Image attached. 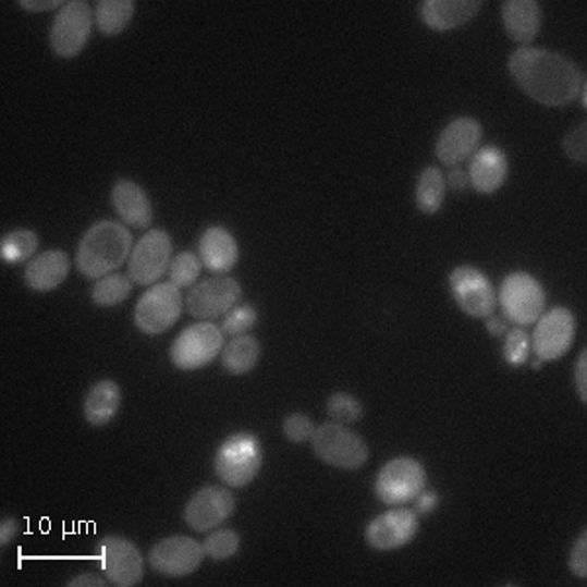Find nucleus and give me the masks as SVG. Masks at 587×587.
<instances>
[{"instance_id": "nucleus-1", "label": "nucleus", "mask_w": 587, "mask_h": 587, "mask_svg": "<svg viewBox=\"0 0 587 587\" xmlns=\"http://www.w3.org/2000/svg\"><path fill=\"white\" fill-rule=\"evenodd\" d=\"M507 68L521 90L542 107H568L586 85L574 61L549 49L519 48L511 53Z\"/></svg>"}, {"instance_id": "nucleus-2", "label": "nucleus", "mask_w": 587, "mask_h": 587, "mask_svg": "<svg viewBox=\"0 0 587 587\" xmlns=\"http://www.w3.org/2000/svg\"><path fill=\"white\" fill-rule=\"evenodd\" d=\"M134 250L132 232L120 222H97L78 241L77 269L87 279H102L120 269Z\"/></svg>"}, {"instance_id": "nucleus-3", "label": "nucleus", "mask_w": 587, "mask_h": 587, "mask_svg": "<svg viewBox=\"0 0 587 587\" xmlns=\"http://www.w3.org/2000/svg\"><path fill=\"white\" fill-rule=\"evenodd\" d=\"M262 466V447L253 433H233L220 444L213 470L230 488H245L259 476Z\"/></svg>"}, {"instance_id": "nucleus-4", "label": "nucleus", "mask_w": 587, "mask_h": 587, "mask_svg": "<svg viewBox=\"0 0 587 587\" xmlns=\"http://www.w3.org/2000/svg\"><path fill=\"white\" fill-rule=\"evenodd\" d=\"M311 447L321 463L339 470H358L365 466L370 456L365 439L351 431L347 425L335 421L316 427Z\"/></svg>"}, {"instance_id": "nucleus-5", "label": "nucleus", "mask_w": 587, "mask_h": 587, "mask_svg": "<svg viewBox=\"0 0 587 587\" xmlns=\"http://www.w3.org/2000/svg\"><path fill=\"white\" fill-rule=\"evenodd\" d=\"M498 304L515 326H533L545 314L547 292L529 272H511L501 282Z\"/></svg>"}, {"instance_id": "nucleus-6", "label": "nucleus", "mask_w": 587, "mask_h": 587, "mask_svg": "<svg viewBox=\"0 0 587 587\" xmlns=\"http://www.w3.org/2000/svg\"><path fill=\"white\" fill-rule=\"evenodd\" d=\"M427 486L424 464L409 456H400L386 463L376 474L375 496L386 505H405L414 501Z\"/></svg>"}, {"instance_id": "nucleus-7", "label": "nucleus", "mask_w": 587, "mask_h": 587, "mask_svg": "<svg viewBox=\"0 0 587 587\" xmlns=\"http://www.w3.org/2000/svg\"><path fill=\"white\" fill-rule=\"evenodd\" d=\"M183 304V292L173 282L154 284L135 306V326L145 335H161L179 321Z\"/></svg>"}, {"instance_id": "nucleus-8", "label": "nucleus", "mask_w": 587, "mask_h": 587, "mask_svg": "<svg viewBox=\"0 0 587 587\" xmlns=\"http://www.w3.org/2000/svg\"><path fill=\"white\" fill-rule=\"evenodd\" d=\"M223 351V331L210 321H198L174 339L169 356L179 370L193 372L210 365Z\"/></svg>"}, {"instance_id": "nucleus-9", "label": "nucleus", "mask_w": 587, "mask_h": 587, "mask_svg": "<svg viewBox=\"0 0 587 587\" xmlns=\"http://www.w3.org/2000/svg\"><path fill=\"white\" fill-rule=\"evenodd\" d=\"M93 12L85 0H69L59 9L51 32L49 44L53 53L61 59L77 58L87 46L90 32H93Z\"/></svg>"}, {"instance_id": "nucleus-10", "label": "nucleus", "mask_w": 587, "mask_h": 587, "mask_svg": "<svg viewBox=\"0 0 587 587\" xmlns=\"http://www.w3.org/2000/svg\"><path fill=\"white\" fill-rule=\"evenodd\" d=\"M449 289L453 294L456 306L463 309L470 318H490L498 308V290L493 282L488 279L486 272L472 267L461 265L449 274Z\"/></svg>"}, {"instance_id": "nucleus-11", "label": "nucleus", "mask_w": 587, "mask_h": 587, "mask_svg": "<svg viewBox=\"0 0 587 587\" xmlns=\"http://www.w3.org/2000/svg\"><path fill=\"white\" fill-rule=\"evenodd\" d=\"M173 260V240L164 230H151L134 245L127 260V277L134 284L151 286L163 277Z\"/></svg>"}, {"instance_id": "nucleus-12", "label": "nucleus", "mask_w": 587, "mask_h": 587, "mask_svg": "<svg viewBox=\"0 0 587 587\" xmlns=\"http://www.w3.org/2000/svg\"><path fill=\"white\" fill-rule=\"evenodd\" d=\"M576 338V318L568 308H557L545 311L533 331L530 348L542 363L559 360L568 353Z\"/></svg>"}, {"instance_id": "nucleus-13", "label": "nucleus", "mask_w": 587, "mask_h": 587, "mask_svg": "<svg viewBox=\"0 0 587 587\" xmlns=\"http://www.w3.org/2000/svg\"><path fill=\"white\" fill-rule=\"evenodd\" d=\"M204 547L198 540L174 535L159 540L154 549L149 550V566L157 574L167 578H184L191 576L203 566Z\"/></svg>"}, {"instance_id": "nucleus-14", "label": "nucleus", "mask_w": 587, "mask_h": 587, "mask_svg": "<svg viewBox=\"0 0 587 587\" xmlns=\"http://www.w3.org/2000/svg\"><path fill=\"white\" fill-rule=\"evenodd\" d=\"M241 298V284L228 274H216L194 284L186 296V309L193 318L200 321L225 316L230 309L237 306Z\"/></svg>"}, {"instance_id": "nucleus-15", "label": "nucleus", "mask_w": 587, "mask_h": 587, "mask_svg": "<svg viewBox=\"0 0 587 587\" xmlns=\"http://www.w3.org/2000/svg\"><path fill=\"white\" fill-rule=\"evenodd\" d=\"M419 533V517L412 510L398 505L394 510L380 513L368 523L365 539L370 549L388 552L404 549Z\"/></svg>"}, {"instance_id": "nucleus-16", "label": "nucleus", "mask_w": 587, "mask_h": 587, "mask_svg": "<svg viewBox=\"0 0 587 587\" xmlns=\"http://www.w3.org/2000/svg\"><path fill=\"white\" fill-rule=\"evenodd\" d=\"M102 568L112 586H137L144 579V557L132 540L110 535L98 542Z\"/></svg>"}, {"instance_id": "nucleus-17", "label": "nucleus", "mask_w": 587, "mask_h": 587, "mask_svg": "<svg viewBox=\"0 0 587 587\" xmlns=\"http://www.w3.org/2000/svg\"><path fill=\"white\" fill-rule=\"evenodd\" d=\"M235 511V498L232 491L220 486H206L196 491L184 507L186 525L196 533L218 529L230 519Z\"/></svg>"}, {"instance_id": "nucleus-18", "label": "nucleus", "mask_w": 587, "mask_h": 587, "mask_svg": "<svg viewBox=\"0 0 587 587\" xmlns=\"http://www.w3.org/2000/svg\"><path fill=\"white\" fill-rule=\"evenodd\" d=\"M481 130L480 122L470 117H461L447 124L437 145L435 154L437 159L447 167H458L472 159V155L480 149Z\"/></svg>"}, {"instance_id": "nucleus-19", "label": "nucleus", "mask_w": 587, "mask_h": 587, "mask_svg": "<svg viewBox=\"0 0 587 587\" xmlns=\"http://www.w3.org/2000/svg\"><path fill=\"white\" fill-rule=\"evenodd\" d=\"M507 173H510V161L500 147L486 145L472 155L468 179L476 193H498L507 181Z\"/></svg>"}, {"instance_id": "nucleus-20", "label": "nucleus", "mask_w": 587, "mask_h": 587, "mask_svg": "<svg viewBox=\"0 0 587 587\" xmlns=\"http://www.w3.org/2000/svg\"><path fill=\"white\" fill-rule=\"evenodd\" d=\"M112 206L122 222L135 230H147L154 222V206L144 188L134 181L120 179L110 194Z\"/></svg>"}, {"instance_id": "nucleus-21", "label": "nucleus", "mask_w": 587, "mask_h": 587, "mask_svg": "<svg viewBox=\"0 0 587 587\" xmlns=\"http://www.w3.org/2000/svg\"><path fill=\"white\" fill-rule=\"evenodd\" d=\"M198 257L216 274H228L240 260V245L222 225H210L198 243Z\"/></svg>"}, {"instance_id": "nucleus-22", "label": "nucleus", "mask_w": 587, "mask_h": 587, "mask_svg": "<svg viewBox=\"0 0 587 587\" xmlns=\"http://www.w3.org/2000/svg\"><path fill=\"white\" fill-rule=\"evenodd\" d=\"M71 270V259L65 250H44L29 260L24 274L26 286L36 292H51L59 289Z\"/></svg>"}, {"instance_id": "nucleus-23", "label": "nucleus", "mask_w": 587, "mask_h": 587, "mask_svg": "<svg viewBox=\"0 0 587 587\" xmlns=\"http://www.w3.org/2000/svg\"><path fill=\"white\" fill-rule=\"evenodd\" d=\"M501 20L505 34L523 48L539 36L540 7L535 0H505L501 4Z\"/></svg>"}, {"instance_id": "nucleus-24", "label": "nucleus", "mask_w": 587, "mask_h": 587, "mask_svg": "<svg viewBox=\"0 0 587 587\" xmlns=\"http://www.w3.org/2000/svg\"><path fill=\"white\" fill-rule=\"evenodd\" d=\"M480 7L478 0H425L421 20L435 32H449L468 24Z\"/></svg>"}, {"instance_id": "nucleus-25", "label": "nucleus", "mask_w": 587, "mask_h": 587, "mask_svg": "<svg viewBox=\"0 0 587 587\" xmlns=\"http://www.w3.org/2000/svg\"><path fill=\"white\" fill-rule=\"evenodd\" d=\"M122 405V388L114 380H100L90 388L85 400V419L93 427L110 424Z\"/></svg>"}, {"instance_id": "nucleus-26", "label": "nucleus", "mask_w": 587, "mask_h": 587, "mask_svg": "<svg viewBox=\"0 0 587 587\" xmlns=\"http://www.w3.org/2000/svg\"><path fill=\"white\" fill-rule=\"evenodd\" d=\"M447 179L437 167H425L415 186V206L425 216H433L443 208Z\"/></svg>"}, {"instance_id": "nucleus-27", "label": "nucleus", "mask_w": 587, "mask_h": 587, "mask_svg": "<svg viewBox=\"0 0 587 587\" xmlns=\"http://www.w3.org/2000/svg\"><path fill=\"white\" fill-rule=\"evenodd\" d=\"M260 358V345L253 335L233 338L222 351V365L232 376L249 375Z\"/></svg>"}, {"instance_id": "nucleus-28", "label": "nucleus", "mask_w": 587, "mask_h": 587, "mask_svg": "<svg viewBox=\"0 0 587 587\" xmlns=\"http://www.w3.org/2000/svg\"><path fill=\"white\" fill-rule=\"evenodd\" d=\"M134 12L132 0H100L95 10V24L102 36L112 38L130 26Z\"/></svg>"}, {"instance_id": "nucleus-29", "label": "nucleus", "mask_w": 587, "mask_h": 587, "mask_svg": "<svg viewBox=\"0 0 587 587\" xmlns=\"http://www.w3.org/2000/svg\"><path fill=\"white\" fill-rule=\"evenodd\" d=\"M38 247V233L19 228L14 232L7 233L0 241V257L7 265H19L34 259Z\"/></svg>"}, {"instance_id": "nucleus-30", "label": "nucleus", "mask_w": 587, "mask_h": 587, "mask_svg": "<svg viewBox=\"0 0 587 587\" xmlns=\"http://www.w3.org/2000/svg\"><path fill=\"white\" fill-rule=\"evenodd\" d=\"M134 282L127 274H108L95 282L90 290V298L100 308H114L130 298Z\"/></svg>"}, {"instance_id": "nucleus-31", "label": "nucleus", "mask_w": 587, "mask_h": 587, "mask_svg": "<svg viewBox=\"0 0 587 587\" xmlns=\"http://www.w3.org/2000/svg\"><path fill=\"white\" fill-rule=\"evenodd\" d=\"M200 270H203L200 257L196 253L184 250V253H179L171 260L169 282H173L174 286H179L181 290L188 289V286H194L198 282Z\"/></svg>"}, {"instance_id": "nucleus-32", "label": "nucleus", "mask_w": 587, "mask_h": 587, "mask_svg": "<svg viewBox=\"0 0 587 587\" xmlns=\"http://www.w3.org/2000/svg\"><path fill=\"white\" fill-rule=\"evenodd\" d=\"M328 415L335 421V424L351 425L356 424L363 419L365 415V407L360 404V400L347 392H335L328 398V404H326Z\"/></svg>"}, {"instance_id": "nucleus-33", "label": "nucleus", "mask_w": 587, "mask_h": 587, "mask_svg": "<svg viewBox=\"0 0 587 587\" xmlns=\"http://www.w3.org/2000/svg\"><path fill=\"white\" fill-rule=\"evenodd\" d=\"M203 547L206 557H210L216 562H223L237 554L241 547L240 535L232 529H213V533L204 540Z\"/></svg>"}, {"instance_id": "nucleus-34", "label": "nucleus", "mask_w": 587, "mask_h": 587, "mask_svg": "<svg viewBox=\"0 0 587 587\" xmlns=\"http://www.w3.org/2000/svg\"><path fill=\"white\" fill-rule=\"evenodd\" d=\"M257 321H259V314H257V309L253 308L250 304L235 306L223 318V335H230V338L247 335L250 329L257 326Z\"/></svg>"}, {"instance_id": "nucleus-35", "label": "nucleus", "mask_w": 587, "mask_h": 587, "mask_svg": "<svg viewBox=\"0 0 587 587\" xmlns=\"http://www.w3.org/2000/svg\"><path fill=\"white\" fill-rule=\"evenodd\" d=\"M530 353V338L525 333V329L513 328L507 329L505 333V345H503V356L507 360V365L519 366L527 365L529 363Z\"/></svg>"}, {"instance_id": "nucleus-36", "label": "nucleus", "mask_w": 587, "mask_h": 587, "mask_svg": "<svg viewBox=\"0 0 587 587\" xmlns=\"http://www.w3.org/2000/svg\"><path fill=\"white\" fill-rule=\"evenodd\" d=\"M282 433L290 443H308L316 433V425L306 414H290L282 424Z\"/></svg>"}, {"instance_id": "nucleus-37", "label": "nucleus", "mask_w": 587, "mask_h": 587, "mask_svg": "<svg viewBox=\"0 0 587 587\" xmlns=\"http://www.w3.org/2000/svg\"><path fill=\"white\" fill-rule=\"evenodd\" d=\"M564 151L568 155L572 161L584 163L587 157V125L586 122L576 125L574 130H570L564 137Z\"/></svg>"}, {"instance_id": "nucleus-38", "label": "nucleus", "mask_w": 587, "mask_h": 587, "mask_svg": "<svg viewBox=\"0 0 587 587\" xmlns=\"http://www.w3.org/2000/svg\"><path fill=\"white\" fill-rule=\"evenodd\" d=\"M570 572L579 579L587 578V533L582 530L574 547L570 550L568 559Z\"/></svg>"}, {"instance_id": "nucleus-39", "label": "nucleus", "mask_w": 587, "mask_h": 587, "mask_svg": "<svg viewBox=\"0 0 587 587\" xmlns=\"http://www.w3.org/2000/svg\"><path fill=\"white\" fill-rule=\"evenodd\" d=\"M574 384H576V392L579 395V402L586 404L587 402V353L586 348H582L576 366H574Z\"/></svg>"}, {"instance_id": "nucleus-40", "label": "nucleus", "mask_w": 587, "mask_h": 587, "mask_svg": "<svg viewBox=\"0 0 587 587\" xmlns=\"http://www.w3.org/2000/svg\"><path fill=\"white\" fill-rule=\"evenodd\" d=\"M414 501L417 513L429 515V513L437 510V505H439V493H437V491L424 490Z\"/></svg>"}, {"instance_id": "nucleus-41", "label": "nucleus", "mask_w": 587, "mask_h": 587, "mask_svg": "<svg viewBox=\"0 0 587 587\" xmlns=\"http://www.w3.org/2000/svg\"><path fill=\"white\" fill-rule=\"evenodd\" d=\"M20 7L28 12H46V10L63 9V0H19Z\"/></svg>"}, {"instance_id": "nucleus-42", "label": "nucleus", "mask_w": 587, "mask_h": 587, "mask_svg": "<svg viewBox=\"0 0 587 587\" xmlns=\"http://www.w3.org/2000/svg\"><path fill=\"white\" fill-rule=\"evenodd\" d=\"M16 535H19V521L12 519V517H4L2 523H0V547L2 549L9 547Z\"/></svg>"}, {"instance_id": "nucleus-43", "label": "nucleus", "mask_w": 587, "mask_h": 587, "mask_svg": "<svg viewBox=\"0 0 587 587\" xmlns=\"http://www.w3.org/2000/svg\"><path fill=\"white\" fill-rule=\"evenodd\" d=\"M447 184H451L453 191H466L470 186V179H468V171L464 169H458V167H453L451 173H449V179H447Z\"/></svg>"}, {"instance_id": "nucleus-44", "label": "nucleus", "mask_w": 587, "mask_h": 587, "mask_svg": "<svg viewBox=\"0 0 587 587\" xmlns=\"http://www.w3.org/2000/svg\"><path fill=\"white\" fill-rule=\"evenodd\" d=\"M69 586L73 587H102L107 586V579L98 578L97 574H81L75 579L69 582Z\"/></svg>"}, {"instance_id": "nucleus-45", "label": "nucleus", "mask_w": 587, "mask_h": 587, "mask_svg": "<svg viewBox=\"0 0 587 587\" xmlns=\"http://www.w3.org/2000/svg\"><path fill=\"white\" fill-rule=\"evenodd\" d=\"M486 329H488V333L493 335V338H501V335H505V333H507V329L510 328H507L505 319L498 318L496 314H491L488 321H486Z\"/></svg>"}, {"instance_id": "nucleus-46", "label": "nucleus", "mask_w": 587, "mask_h": 587, "mask_svg": "<svg viewBox=\"0 0 587 587\" xmlns=\"http://www.w3.org/2000/svg\"><path fill=\"white\" fill-rule=\"evenodd\" d=\"M530 366H533L535 370H539L540 366H542V360H539V358L535 356V360H530Z\"/></svg>"}]
</instances>
